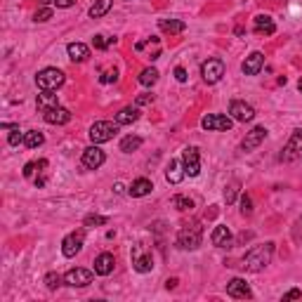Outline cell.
<instances>
[{
    "mask_svg": "<svg viewBox=\"0 0 302 302\" xmlns=\"http://www.w3.org/2000/svg\"><path fill=\"white\" fill-rule=\"evenodd\" d=\"M264 66V54L262 52H253L246 57V62H243V74L246 76H258L260 74V69Z\"/></svg>",
    "mask_w": 302,
    "mask_h": 302,
    "instance_id": "17",
    "label": "cell"
},
{
    "mask_svg": "<svg viewBox=\"0 0 302 302\" xmlns=\"http://www.w3.org/2000/svg\"><path fill=\"white\" fill-rule=\"evenodd\" d=\"M173 205L177 208V210H191V208H194V201H191L189 196H175Z\"/></svg>",
    "mask_w": 302,
    "mask_h": 302,
    "instance_id": "31",
    "label": "cell"
},
{
    "mask_svg": "<svg viewBox=\"0 0 302 302\" xmlns=\"http://www.w3.org/2000/svg\"><path fill=\"white\" fill-rule=\"evenodd\" d=\"M255 33L258 36H274L276 33V24L271 22L269 14H258L255 17Z\"/></svg>",
    "mask_w": 302,
    "mask_h": 302,
    "instance_id": "19",
    "label": "cell"
},
{
    "mask_svg": "<svg viewBox=\"0 0 302 302\" xmlns=\"http://www.w3.org/2000/svg\"><path fill=\"white\" fill-rule=\"evenodd\" d=\"M92 279H95V274L90 269H83V267H74V269H69L64 274V281L69 286H74V288H85V286L92 283Z\"/></svg>",
    "mask_w": 302,
    "mask_h": 302,
    "instance_id": "8",
    "label": "cell"
},
{
    "mask_svg": "<svg viewBox=\"0 0 302 302\" xmlns=\"http://www.w3.org/2000/svg\"><path fill=\"white\" fill-rule=\"evenodd\" d=\"M24 135H26V132H24ZM24 135H22V130H19V125H17V128H14V130L10 132L7 142H10L12 147H17V144H22V142H24Z\"/></svg>",
    "mask_w": 302,
    "mask_h": 302,
    "instance_id": "36",
    "label": "cell"
},
{
    "mask_svg": "<svg viewBox=\"0 0 302 302\" xmlns=\"http://www.w3.org/2000/svg\"><path fill=\"white\" fill-rule=\"evenodd\" d=\"M45 283H47V288H50V291H54V288L62 283V276H59V274H54V271H50V274L45 276Z\"/></svg>",
    "mask_w": 302,
    "mask_h": 302,
    "instance_id": "37",
    "label": "cell"
},
{
    "mask_svg": "<svg viewBox=\"0 0 302 302\" xmlns=\"http://www.w3.org/2000/svg\"><path fill=\"white\" fill-rule=\"evenodd\" d=\"M201 125H203V130H215V132H225V130H231V125H234V118L231 116H222V113H208V116H203V120H201Z\"/></svg>",
    "mask_w": 302,
    "mask_h": 302,
    "instance_id": "7",
    "label": "cell"
},
{
    "mask_svg": "<svg viewBox=\"0 0 302 302\" xmlns=\"http://www.w3.org/2000/svg\"><path fill=\"white\" fill-rule=\"evenodd\" d=\"M264 137H267V128H264V125H258V128H253L250 132H246V137L241 142V149L243 151L258 149L260 144L264 142Z\"/></svg>",
    "mask_w": 302,
    "mask_h": 302,
    "instance_id": "12",
    "label": "cell"
},
{
    "mask_svg": "<svg viewBox=\"0 0 302 302\" xmlns=\"http://www.w3.org/2000/svg\"><path fill=\"white\" fill-rule=\"evenodd\" d=\"M104 161H107V156H104V151L99 149L97 144H95V147H87V149L83 151V165L90 168V170H97Z\"/></svg>",
    "mask_w": 302,
    "mask_h": 302,
    "instance_id": "16",
    "label": "cell"
},
{
    "mask_svg": "<svg viewBox=\"0 0 302 302\" xmlns=\"http://www.w3.org/2000/svg\"><path fill=\"white\" fill-rule=\"evenodd\" d=\"M137 118H140V109L137 107H125L116 113V123L118 125H130V123H135Z\"/></svg>",
    "mask_w": 302,
    "mask_h": 302,
    "instance_id": "24",
    "label": "cell"
},
{
    "mask_svg": "<svg viewBox=\"0 0 302 302\" xmlns=\"http://www.w3.org/2000/svg\"><path fill=\"white\" fill-rule=\"evenodd\" d=\"M66 52H69V57H71V62H87V57H90V47L83 43H69V47H66Z\"/></svg>",
    "mask_w": 302,
    "mask_h": 302,
    "instance_id": "22",
    "label": "cell"
},
{
    "mask_svg": "<svg viewBox=\"0 0 302 302\" xmlns=\"http://www.w3.org/2000/svg\"><path fill=\"white\" fill-rule=\"evenodd\" d=\"M125 2H128V0H125Z\"/></svg>",
    "mask_w": 302,
    "mask_h": 302,
    "instance_id": "49",
    "label": "cell"
},
{
    "mask_svg": "<svg viewBox=\"0 0 302 302\" xmlns=\"http://www.w3.org/2000/svg\"><path fill=\"white\" fill-rule=\"evenodd\" d=\"M50 2H54V0H40V5H50Z\"/></svg>",
    "mask_w": 302,
    "mask_h": 302,
    "instance_id": "47",
    "label": "cell"
},
{
    "mask_svg": "<svg viewBox=\"0 0 302 302\" xmlns=\"http://www.w3.org/2000/svg\"><path fill=\"white\" fill-rule=\"evenodd\" d=\"M201 76H203V80L208 85H215L222 80V76H225V62L222 59H208L201 64Z\"/></svg>",
    "mask_w": 302,
    "mask_h": 302,
    "instance_id": "5",
    "label": "cell"
},
{
    "mask_svg": "<svg viewBox=\"0 0 302 302\" xmlns=\"http://www.w3.org/2000/svg\"><path fill=\"white\" fill-rule=\"evenodd\" d=\"M241 213L248 217V215H253V198H250L248 194H243L241 196Z\"/></svg>",
    "mask_w": 302,
    "mask_h": 302,
    "instance_id": "34",
    "label": "cell"
},
{
    "mask_svg": "<svg viewBox=\"0 0 302 302\" xmlns=\"http://www.w3.org/2000/svg\"><path fill=\"white\" fill-rule=\"evenodd\" d=\"M175 286H177V279H168V281H165V288H168V291H170V288H175Z\"/></svg>",
    "mask_w": 302,
    "mask_h": 302,
    "instance_id": "45",
    "label": "cell"
},
{
    "mask_svg": "<svg viewBox=\"0 0 302 302\" xmlns=\"http://www.w3.org/2000/svg\"><path fill=\"white\" fill-rule=\"evenodd\" d=\"M36 22H47V19H52V10L45 5V7H40V10L36 12V17H33Z\"/></svg>",
    "mask_w": 302,
    "mask_h": 302,
    "instance_id": "38",
    "label": "cell"
},
{
    "mask_svg": "<svg viewBox=\"0 0 302 302\" xmlns=\"http://www.w3.org/2000/svg\"><path fill=\"white\" fill-rule=\"evenodd\" d=\"M184 165L180 161H170V165L165 168V180L170 184H180L184 180Z\"/></svg>",
    "mask_w": 302,
    "mask_h": 302,
    "instance_id": "23",
    "label": "cell"
},
{
    "mask_svg": "<svg viewBox=\"0 0 302 302\" xmlns=\"http://www.w3.org/2000/svg\"><path fill=\"white\" fill-rule=\"evenodd\" d=\"M109 222V217L104 215H87L85 217V226H102V225H107Z\"/></svg>",
    "mask_w": 302,
    "mask_h": 302,
    "instance_id": "33",
    "label": "cell"
},
{
    "mask_svg": "<svg viewBox=\"0 0 302 302\" xmlns=\"http://www.w3.org/2000/svg\"><path fill=\"white\" fill-rule=\"evenodd\" d=\"M201 241H203V229H201V225H187L177 234V246L184 250H196L201 246Z\"/></svg>",
    "mask_w": 302,
    "mask_h": 302,
    "instance_id": "2",
    "label": "cell"
},
{
    "mask_svg": "<svg viewBox=\"0 0 302 302\" xmlns=\"http://www.w3.org/2000/svg\"><path fill=\"white\" fill-rule=\"evenodd\" d=\"M43 142H45L43 132H38V130H29V132L24 135V144H26L29 149H38Z\"/></svg>",
    "mask_w": 302,
    "mask_h": 302,
    "instance_id": "29",
    "label": "cell"
},
{
    "mask_svg": "<svg viewBox=\"0 0 302 302\" xmlns=\"http://www.w3.org/2000/svg\"><path fill=\"white\" fill-rule=\"evenodd\" d=\"M113 189H116V194H123V189H125V187H123V184H116V187H113Z\"/></svg>",
    "mask_w": 302,
    "mask_h": 302,
    "instance_id": "46",
    "label": "cell"
},
{
    "mask_svg": "<svg viewBox=\"0 0 302 302\" xmlns=\"http://www.w3.org/2000/svg\"><path fill=\"white\" fill-rule=\"evenodd\" d=\"M36 168H38V163L36 161L26 163V165H24V177H33V175H36Z\"/></svg>",
    "mask_w": 302,
    "mask_h": 302,
    "instance_id": "40",
    "label": "cell"
},
{
    "mask_svg": "<svg viewBox=\"0 0 302 302\" xmlns=\"http://www.w3.org/2000/svg\"><path fill=\"white\" fill-rule=\"evenodd\" d=\"M236 194H238V182H231V184H229V187L225 189V201H226V205L234 203Z\"/></svg>",
    "mask_w": 302,
    "mask_h": 302,
    "instance_id": "32",
    "label": "cell"
},
{
    "mask_svg": "<svg viewBox=\"0 0 302 302\" xmlns=\"http://www.w3.org/2000/svg\"><path fill=\"white\" fill-rule=\"evenodd\" d=\"M302 298V293L298 291V288H293V291H288L286 295H283V302H288V300H300Z\"/></svg>",
    "mask_w": 302,
    "mask_h": 302,
    "instance_id": "42",
    "label": "cell"
},
{
    "mask_svg": "<svg viewBox=\"0 0 302 302\" xmlns=\"http://www.w3.org/2000/svg\"><path fill=\"white\" fill-rule=\"evenodd\" d=\"M140 147H142V137H137V135H128V137L120 140V151L123 153H132V151L140 149Z\"/></svg>",
    "mask_w": 302,
    "mask_h": 302,
    "instance_id": "28",
    "label": "cell"
},
{
    "mask_svg": "<svg viewBox=\"0 0 302 302\" xmlns=\"http://www.w3.org/2000/svg\"><path fill=\"white\" fill-rule=\"evenodd\" d=\"M298 87H300V92H302V80H300V83H298Z\"/></svg>",
    "mask_w": 302,
    "mask_h": 302,
    "instance_id": "48",
    "label": "cell"
},
{
    "mask_svg": "<svg viewBox=\"0 0 302 302\" xmlns=\"http://www.w3.org/2000/svg\"><path fill=\"white\" fill-rule=\"evenodd\" d=\"M83 243H85V231H83V229L69 234V236L62 241V255H64V258H76V255L80 253V248H83Z\"/></svg>",
    "mask_w": 302,
    "mask_h": 302,
    "instance_id": "6",
    "label": "cell"
},
{
    "mask_svg": "<svg viewBox=\"0 0 302 302\" xmlns=\"http://www.w3.org/2000/svg\"><path fill=\"white\" fill-rule=\"evenodd\" d=\"M210 241H213V246H217V248H226V246L231 243V231H229V226H225V225L215 226Z\"/></svg>",
    "mask_w": 302,
    "mask_h": 302,
    "instance_id": "21",
    "label": "cell"
},
{
    "mask_svg": "<svg viewBox=\"0 0 302 302\" xmlns=\"http://www.w3.org/2000/svg\"><path fill=\"white\" fill-rule=\"evenodd\" d=\"M156 80H158V71H156L153 66H151V69H144V71L140 74V83L144 87H151Z\"/></svg>",
    "mask_w": 302,
    "mask_h": 302,
    "instance_id": "30",
    "label": "cell"
},
{
    "mask_svg": "<svg viewBox=\"0 0 302 302\" xmlns=\"http://www.w3.org/2000/svg\"><path fill=\"white\" fill-rule=\"evenodd\" d=\"M229 116L234 120H241V123H248V120L255 118V109L246 104V102H241V99H234L231 104H229Z\"/></svg>",
    "mask_w": 302,
    "mask_h": 302,
    "instance_id": "11",
    "label": "cell"
},
{
    "mask_svg": "<svg viewBox=\"0 0 302 302\" xmlns=\"http://www.w3.org/2000/svg\"><path fill=\"white\" fill-rule=\"evenodd\" d=\"M158 26H161V31H165V33H182L184 29H187V24H184L182 19H161Z\"/></svg>",
    "mask_w": 302,
    "mask_h": 302,
    "instance_id": "26",
    "label": "cell"
},
{
    "mask_svg": "<svg viewBox=\"0 0 302 302\" xmlns=\"http://www.w3.org/2000/svg\"><path fill=\"white\" fill-rule=\"evenodd\" d=\"M111 5H113V0H95V5L90 7V17H92V19L104 17V14L111 10Z\"/></svg>",
    "mask_w": 302,
    "mask_h": 302,
    "instance_id": "27",
    "label": "cell"
},
{
    "mask_svg": "<svg viewBox=\"0 0 302 302\" xmlns=\"http://www.w3.org/2000/svg\"><path fill=\"white\" fill-rule=\"evenodd\" d=\"M111 43H116V38H104V36H95V40H92V45L97 47V50H107Z\"/></svg>",
    "mask_w": 302,
    "mask_h": 302,
    "instance_id": "35",
    "label": "cell"
},
{
    "mask_svg": "<svg viewBox=\"0 0 302 302\" xmlns=\"http://www.w3.org/2000/svg\"><path fill=\"white\" fill-rule=\"evenodd\" d=\"M271 255H274V243H262V246H255L246 253L243 258V267L248 271H262L267 264L271 262Z\"/></svg>",
    "mask_w": 302,
    "mask_h": 302,
    "instance_id": "1",
    "label": "cell"
},
{
    "mask_svg": "<svg viewBox=\"0 0 302 302\" xmlns=\"http://www.w3.org/2000/svg\"><path fill=\"white\" fill-rule=\"evenodd\" d=\"M151 102H153V95H140V97L135 99L137 107H147V104H151Z\"/></svg>",
    "mask_w": 302,
    "mask_h": 302,
    "instance_id": "41",
    "label": "cell"
},
{
    "mask_svg": "<svg viewBox=\"0 0 302 302\" xmlns=\"http://www.w3.org/2000/svg\"><path fill=\"white\" fill-rule=\"evenodd\" d=\"M38 107L43 109H52V107H59V99L54 95V90H40V95H38Z\"/></svg>",
    "mask_w": 302,
    "mask_h": 302,
    "instance_id": "25",
    "label": "cell"
},
{
    "mask_svg": "<svg viewBox=\"0 0 302 302\" xmlns=\"http://www.w3.org/2000/svg\"><path fill=\"white\" fill-rule=\"evenodd\" d=\"M64 74L59 71V69H43V71H38L36 76V83L40 90H57V87L64 85Z\"/></svg>",
    "mask_w": 302,
    "mask_h": 302,
    "instance_id": "4",
    "label": "cell"
},
{
    "mask_svg": "<svg viewBox=\"0 0 302 302\" xmlns=\"http://www.w3.org/2000/svg\"><path fill=\"white\" fill-rule=\"evenodd\" d=\"M300 156H302V128H298L291 135L288 144L283 147V153H281V158H283L286 163H291V161H295V158H300Z\"/></svg>",
    "mask_w": 302,
    "mask_h": 302,
    "instance_id": "9",
    "label": "cell"
},
{
    "mask_svg": "<svg viewBox=\"0 0 302 302\" xmlns=\"http://www.w3.org/2000/svg\"><path fill=\"white\" fill-rule=\"evenodd\" d=\"M132 267L140 271V274L151 271L153 269V258H151V253H142L140 246H135V248H132Z\"/></svg>",
    "mask_w": 302,
    "mask_h": 302,
    "instance_id": "14",
    "label": "cell"
},
{
    "mask_svg": "<svg viewBox=\"0 0 302 302\" xmlns=\"http://www.w3.org/2000/svg\"><path fill=\"white\" fill-rule=\"evenodd\" d=\"M151 189H153V184H151V180H147V177H140V180H135V182L130 184L128 194L132 196V198H142V196L151 194Z\"/></svg>",
    "mask_w": 302,
    "mask_h": 302,
    "instance_id": "20",
    "label": "cell"
},
{
    "mask_svg": "<svg viewBox=\"0 0 302 302\" xmlns=\"http://www.w3.org/2000/svg\"><path fill=\"white\" fill-rule=\"evenodd\" d=\"M226 295L236 298V300H248V298H253V291L243 279H231L226 283Z\"/></svg>",
    "mask_w": 302,
    "mask_h": 302,
    "instance_id": "13",
    "label": "cell"
},
{
    "mask_svg": "<svg viewBox=\"0 0 302 302\" xmlns=\"http://www.w3.org/2000/svg\"><path fill=\"white\" fill-rule=\"evenodd\" d=\"M113 267H116V260L111 253H102L95 260V274H99V276H109L113 271Z\"/></svg>",
    "mask_w": 302,
    "mask_h": 302,
    "instance_id": "18",
    "label": "cell"
},
{
    "mask_svg": "<svg viewBox=\"0 0 302 302\" xmlns=\"http://www.w3.org/2000/svg\"><path fill=\"white\" fill-rule=\"evenodd\" d=\"M54 5H57V7H74L76 0H54Z\"/></svg>",
    "mask_w": 302,
    "mask_h": 302,
    "instance_id": "44",
    "label": "cell"
},
{
    "mask_svg": "<svg viewBox=\"0 0 302 302\" xmlns=\"http://www.w3.org/2000/svg\"><path fill=\"white\" fill-rule=\"evenodd\" d=\"M116 80H118V71L116 69H111V71H107L102 76V83H116Z\"/></svg>",
    "mask_w": 302,
    "mask_h": 302,
    "instance_id": "39",
    "label": "cell"
},
{
    "mask_svg": "<svg viewBox=\"0 0 302 302\" xmlns=\"http://www.w3.org/2000/svg\"><path fill=\"white\" fill-rule=\"evenodd\" d=\"M116 132H118V123L113 120H97L92 128H90V140L95 142V144H104V142H109V140H113L116 137Z\"/></svg>",
    "mask_w": 302,
    "mask_h": 302,
    "instance_id": "3",
    "label": "cell"
},
{
    "mask_svg": "<svg viewBox=\"0 0 302 302\" xmlns=\"http://www.w3.org/2000/svg\"><path fill=\"white\" fill-rule=\"evenodd\" d=\"M175 78H177L180 83H184V80H187V71H184L182 66H177V69H175Z\"/></svg>",
    "mask_w": 302,
    "mask_h": 302,
    "instance_id": "43",
    "label": "cell"
},
{
    "mask_svg": "<svg viewBox=\"0 0 302 302\" xmlns=\"http://www.w3.org/2000/svg\"><path fill=\"white\" fill-rule=\"evenodd\" d=\"M182 165H184V173L189 177H196L201 173V156H198V149L196 147H187L182 151Z\"/></svg>",
    "mask_w": 302,
    "mask_h": 302,
    "instance_id": "10",
    "label": "cell"
},
{
    "mask_svg": "<svg viewBox=\"0 0 302 302\" xmlns=\"http://www.w3.org/2000/svg\"><path fill=\"white\" fill-rule=\"evenodd\" d=\"M43 118L50 125H64V123L71 120V111L64 107H52V109H45L43 111Z\"/></svg>",
    "mask_w": 302,
    "mask_h": 302,
    "instance_id": "15",
    "label": "cell"
}]
</instances>
